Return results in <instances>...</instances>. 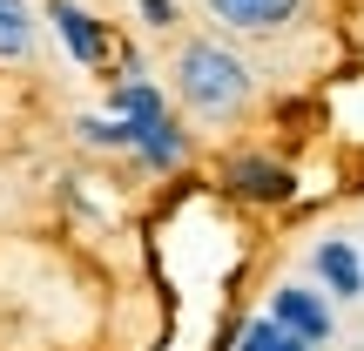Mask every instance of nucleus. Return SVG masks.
Masks as SVG:
<instances>
[{
    "label": "nucleus",
    "instance_id": "obj_10",
    "mask_svg": "<svg viewBox=\"0 0 364 351\" xmlns=\"http://www.w3.org/2000/svg\"><path fill=\"white\" fill-rule=\"evenodd\" d=\"M230 351H317V345H304L297 331H284L270 311H257V318H243V325H236Z\"/></svg>",
    "mask_w": 364,
    "mask_h": 351
},
{
    "label": "nucleus",
    "instance_id": "obj_7",
    "mask_svg": "<svg viewBox=\"0 0 364 351\" xmlns=\"http://www.w3.org/2000/svg\"><path fill=\"white\" fill-rule=\"evenodd\" d=\"M311 284H324L338 304H358L364 298V243L358 236H317L311 257H304Z\"/></svg>",
    "mask_w": 364,
    "mask_h": 351
},
{
    "label": "nucleus",
    "instance_id": "obj_11",
    "mask_svg": "<svg viewBox=\"0 0 364 351\" xmlns=\"http://www.w3.org/2000/svg\"><path fill=\"white\" fill-rule=\"evenodd\" d=\"M75 142L81 149H102V156H129V122H115L102 108V115H75Z\"/></svg>",
    "mask_w": 364,
    "mask_h": 351
},
{
    "label": "nucleus",
    "instance_id": "obj_3",
    "mask_svg": "<svg viewBox=\"0 0 364 351\" xmlns=\"http://www.w3.org/2000/svg\"><path fill=\"white\" fill-rule=\"evenodd\" d=\"M263 311H270L284 331H297L304 345H317V351L338 338V298H331L324 284H311V277H277L270 298H263Z\"/></svg>",
    "mask_w": 364,
    "mask_h": 351
},
{
    "label": "nucleus",
    "instance_id": "obj_9",
    "mask_svg": "<svg viewBox=\"0 0 364 351\" xmlns=\"http://www.w3.org/2000/svg\"><path fill=\"white\" fill-rule=\"evenodd\" d=\"M41 27H48V14H41L34 0H0V68H21V61H34V48H41Z\"/></svg>",
    "mask_w": 364,
    "mask_h": 351
},
{
    "label": "nucleus",
    "instance_id": "obj_4",
    "mask_svg": "<svg viewBox=\"0 0 364 351\" xmlns=\"http://www.w3.org/2000/svg\"><path fill=\"white\" fill-rule=\"evenodd\" d=\"M48 27L54 41H61V54L75 68H88V75H102V68H115V34H108V21L95 7H81V0H48Z\"/></svg>",
    "mask_w": 364,
    "mask_h": 351
},
{
    "label": "nucleus",
    "instance_id": "obj_8",
    "mask_svg": "<svg viewBox=\"0 0 364 351\" xmlns=\"http://www.w3.org/2000/svg\"><path fill=\"white\" fill-rule=\"evenodd\" d=\"M108 115L115 122H156V115H169V88L149 81V68L108 75Z\"/></svg>",
    "mask_w": 364,
    "mask_h": 351
},
{
    "label": "nucleus",
    "instance_id": "obj_6",
    "mask_svg": "<svg viewBox=\"0 0 364 351\" xmlns=\"http://www.w3.org/2000/svg\"><path fill=\"white\" fill-rule=\"evenodd\" d=\"M189 156H196V135L176 122V108H169V115H156V122H129V162H142L149 176L189 169Z\"/></svg>",
    "mask_w": 364,
    "mask_h": 351
},
{
    "label": "nucleus",
    "instance_id": "obj_1",
    "mask_svg": "<svg viewBox=\"0 0 364 351\" xmlns=\"http://www.w3.org/2000/svg\"><path fill=\"white\" fill-rule=\"evenodd\" d=\"M176 102L189 108L196 122H209V129H230V122H243L250 108H257V61H250L243 48H236L230 34H189L176 41Z\"/></svg>",
    "mask_w": 364,
    "mask_h": 351
},
{
    "label": "nucleus",
    "instance_id": "obj_2",
    "mask_svg": "<svg viewBox=\"0 0 364 351\" xmlns=\"http://www.w3.org/2000/svg\"><path fill=\"white\" fill-rule=\"evenodd\" d=\"M216 182L236 196V203H250V209H290L297 189H304V176L290 169L284 156H270V149H230Z\"/></svg>",
    "mask_w": 364,
    "mask_h": 351
},
{
    "label": "nucleus",
    "instance_id": "obj_12",
    "mask_svg": "<svg viewBox=\"0 0 364 351\" xmlns=\"http://www.w3.org/2000/svg\"><path fill=\"white\" fill-rule=\"evenodd\" d=\"M135 21H142L149 34H176L182 7H176V0H135Z\"/></svg>",
    "mask_w": 364,
    "mask_h": 351
},
{
    "label": "nucleus",
    "instance_id": "obj_5",
    "mask_svg": "<svg viewBox=\"0 0 364 351\" xmlns=\"http://www.w3.org/2000/svg\"><path fill=\"white\" fill-rule=\"evenodd\" d=\"M203 14L216 21V34L230 41H277L297 27L304 0H203Z\"/></svg>",
    "mask_w": 364,
    "mask_h": 351
}]
</instances>
